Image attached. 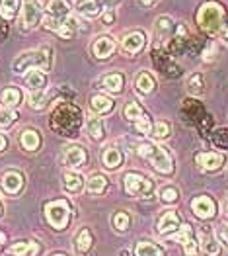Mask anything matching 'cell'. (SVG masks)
<instances>
[{"label":"cell","mask_w":228,"mask_h":256,"mask_svg":"<svg viewBox=\"0 0 228 256\" xmlns=\"http://www.w3.org/2000/svg\"><path fill=\"white\" fill-rule=\"evenodd\" d=\"M49 124L62 137H76L82 128V112L72 102H62L53 110Z\"/></svg>","instance_id":"obj_1"},{"label":"cell","mask_w":228,"mask_h":256,"mask_svg":"<svg viewBox=\"0 0 228 256\" xmlns=\"http://www.w3.org/2000/svg\"><path fill=\"white\" fill-rule=\"evenodd\" d=\"M197 26L201 32H205L207 36H219L221 30L227 26V8L221 2H203L197 10Z\"/></svg>","instance_id":"obj_2"},{"label":"cell","mask_w":228,"mask_h":256,"mask_svg":"<svg viewBox=\"0 0 228 256\" xmlns=\"http://www.w3.org/2000/svg\"><path fill=\"white\" fill-rule=\"evenodd\" d=\"M139 156H143L150 166L162 176H172L174 174V158L166 150V147L154 143V141H143L137 145Z\"/></svg>","instance_id":"obj_3"},{"label":"cell","mask_w":228,"mask_h":256,"mask_svg":"<svg viewBox=\"0 0 228 256\" xmlns=\"http://www.w3.org/2000/svg\"><path fill=\"white\" fill-rule=\"evenodd\" d=\"M51 66H53V49L51 47H39V49L25 51V53L18 55L12 63V70L16 74H23V72L33 70V68L47 72V70H51Z\"/></svg>","instance_id":"obj_4"},{"label":"cell","mask_w":228,"mask_h":256,"mask_svg":"<svg viewBox=\"0 0 228 256\" xmlns=\"http://www.w3.org/2000/svg\"><path fill=\"white\" fill-rule=\"evenodd\" d=\"M72 16V6L68 0H49L45 6V14H43V28L49 32H59L64 20Z\"/></svg>","instance_id":"obj_5"},{"label":"cell","mask_w":228,"mask_h":256,"mask_svg":"<svg viewBox=\"0 0 228 256\" xmlns=\"http://www.w3.org/2000/svg\"><path fill=\"white\" fill-rule=\"evenodd\" d=\"M45 217L49 225L57 231H62L68 227L70 221V204L66 200H53L45 206Z\"/></svg>","instance_id":"obj_6"},{"label":"cell","mask_w":228,"mask_h":256,"mask_svg":"<svg viewBox=\"0 0 228 256\" xmlns=\"http://www.w3.org/2000/svg\"><path fill=\"white\" fill-rule=\"evenodd\" d=\"M125 192L133 198H148L154 192V182L141 172H127L123 176Z\"/></svg>","instance_id":"obj_7"},{"label":"cell","mask_w":228,"mask_h":256,"mask_svg":"<svg viewBox=\"0 0 228 256\" xmlns=\"http://www.w3.org/2000/svg\"><path fill=\"white\" fill-rule=\"evenodd\" d=\"M43 22V8L37 0H25L21 4V18L20 28L21 32H33L39 28Z\"/></svg>","instance_id":"obj_8"},{"label":"cell","mask_w":228,"mask_h":256,"mask_svg":"<svg viewBox=\"0 0 228 256\" xmlns=\"http://www.w3.org/2000/svg\"><path fill=\"white\" fill-rule=\"evenodd\" d=\"M152 61H154V66L156 70H160V74H164L166 78H178L182 74V68L172 61V57H168L162 49V45H154L152 47Z\"/></svg>","instance_id":"obj_9"},{"label":"cell","mask_w":228,"mask_h":256,"mask_svg":"<svg viewBox=\"0 0 228 256\" xmlns=\"http://www.w3.org/2000/svg\"><path fill=\"white\" fill-rule=\"evenodd\" d=\"M195 162L207 172L221 170L227 162V154L219 152V150H205V152H197L195 154Z\"/></svg>","instance_id":"obj_10"},{"label":"cell","mask_w":228,"mask_h":256,"mask_svg":"<svg viewBox=\"0 0 228 256\" xmlns=\"http://www.w3.org/2000/svg\"><path fill=\"white\" fill-rule=\"evenodd\" d=\"M62 162L70 170H78L88 162V152L80 145H66L62 150Z\"/></svg>","instance_id":"obj_11"},{"label":"cell","mask_w":228,"mask_h":256,"mask_svg":"<svg viewBox=\"0 0 228 256\" xmlns=\"http://www.w3.org/2000/svg\"><path fill=\"white\" fill-rule=\"evenodd\" d=\"M117 49V42L109 36V34H104V36H98L94 43H92V55L100 61H105L109 59Z\"/></svg>","instance_id":"obj_12"},{"label":"cell","mask_w":228,"mask_h":256,"mask_svg":"<svg viewBox=\"0 0 228 256\" xmlns=\"http://www.w3.org/2000/svg\"><path fill=\"white\" fill-rule=\"evenodd\" d=\"M191 212L195 214V217H199L203 221H209L217 214V204L209 196H197V198L191 200Z\"/></svg>","instance_id":"obj_13"},{"label":"cell","mask_w":228,"mask_h":256,"mask_svg":"<svg viewBox=\"0 0 228 256\" xmlns=\"http://www.w3.org/2000/svg\"><path fill=\"white\" fill-rule=\"evenodd\" d=\"M145 45H146V34L141 32V30H137V32H131V34L125 36L123 42H121V49H123V53H127L129 57H135V55H139L145 49Z\"/></svg>","instance_id":"obj_14"},{"label":"cell","mask_w":228,"mask_h":256,"mask_svg":"<svg viewBox=\"0 0 228 256\" xmlns=\"http://www.w3.org/2000/svg\"><path fill=\"white\" fill-rule=\"evenodd\" d=\"M172 238H176V240H180L182 242V246H184V252L187 256H195L199 252V242H197V236L193 235V229H191V225H180V233L178 235H172Z\"/></svg>","instance_id":"obj_15"},{"label":"cell","mask_w":228,"mask_h":256,"mask_svg":"<svg viewBox=\"0 0 228 256\" xmlns=\"http://www.w3.org/2000/svg\"><path fill=\"white\" fill-rule=\"evenodd\" d=\"M23 184H25V176H23L20 170H6L2 174V178H0L2 190L6 194H10V196L20 194L21 188H23Z\"/></svg>","instance_id":"obj_16"},{"label":"cell","mask_w":228,"mask_h":256,"mask_svg":"<svg viewBox=\"0 0 228 256\" xmlns=\"http://www.w3.org/2000/svg\"><path fill=\"white\" fill-rule=\"evenodd\" d=\"M205 116H207L205 108H203L201 102H197V100H186V102L182 104V118L186 120L189 126H195V128H197V124H199Z\"/></svg>","instance_id":"obj_17"},{"label":"cell","mask_w":228,"mask_h":256,"mask_svg":"<svg viewBox=\"0 0 228 256\" xmlns=\"http://www.w3.org/2000/svg\"><path fill=\"white\" fill-rule=\"evenodd\" d=\"M154 30H156V43L154 45H164L174 36L176 24H174V20L170 16H160V18H156Z\"/></svg>","instance_id":"obj_18"},{"label":"cell","mask_w":228,"mask_h":256,"mask_svg":"<svg viewBox=\"0 0 228 256\" xmlns=\"http://www.w3.org/2000/svg\"><path fill=\"white\" fill-rule=\"evenodd\" d=\"M74 10L86 18V20H94L98 16H102V4L100 0H76L74 2Z\"/></svg>","instance_id":"obj_19"},{"label":"cell","mask_w":228,"mask_h":256,"mask_svg":"<svg viewBox=\"0 0 228 256\" xmlns=\"http://www.w3.org/2000/svg\"><path fill=\"white\" fill-rule=\"evenodd\" d=\"M180 225H182V221H180L178 214L176 212H166L160 217V221H158V233L172 236L176 231H180Z\"/></svg>","instance_id":"obj_20"},{"label":"cell","mask_w":228,"mask_h":256,"mask_svg":"<svg viewBox=\"0 0 228 256\" xmlns=\"http://www.w3.org/2000/svg\"><path fill=\"white\" fill-rule=\"evenodd\" d=\"M25 86H27L29 92H43V90H47V72L37 70V68L27 70L25 72Z\"/></svg>","instance_id":"obj_21"},{"label":"cell","mask_w":228,"mask_h":256,"mask_svg":"<svg viewBox=\"0 0 228 256\" xmlns=\"http://www.w3.org/2000/svg\"><path fill=\"white\" fill-rule=\"evenodd\" d=\"M62 188L66 194H80L84 190V178L76 170H68L64 172L62 176Z\"/></svg>","instance_id":"obj_22"},{"label":"cell","mask_w":228,"mask_h":256,"mask_svg":"<svg viewBox=\"0 0 228 256\" xmlns=\"http://www.w3.org/2000/svg\"><path fill=\"white\" fill-rule=\"evenodd\" d=\"M23 100V92L16 86H8L0 92V102L4 108H10V110H16Z\"/></svg>","instance_id":"obj_23"},{"label":"cell","mask_w":228,"mask_h":256,"mask_svg":"<svg viewBox=\"0 0 228 256\" xmlns=\"http://www.w3.org/2000/svg\"><path fill=\"white\" fill-rule=\"evenodd\" d=\"M102 164H104L107 170H115L119 166H123V152L117 149V147H107L102 152Z\"/></svg>","instance_id":"obj_24"},{"label":"cell","mask_w":228,"mask_h":256,"mask_svg":"<svg viewBox=\"0 0 228 256\" xmlns=\"http://www.w3.org/2000/svg\"><path fill=\"white\" fill-rule=\"evenodd\" d=\"M102 88L109 94H121L125 88V76L121 72H109L102 78Z\"/></svg>","instance_id":"obj_25"},{"label":"cell","mask_w":228,"mask_h":256,"mask_svg":"<svg viewBox=\"0 0 228 256\" xmlns=\"http://www.w3.org/2000/svg\"><path fill=\"white\" fill-rule=\"evenodd\" d=\"M135 88H137L143 96H148V94H152V92L156 90V80H154V76H152L148 70H141V72L137 74V78H135Z\"/></svg>","instance_id":"obj_26"},{"label":"cell","mask_w":228,"mask_h":256,"mask_svg":"<svg viewBox=\"0 0 228 256\" xmlns=\"http://www.w3.org/2000/svg\"><path fill=\"white\" fill-rule=\"evenodd\" d=\"M90 106H92V110H94L96 114H100V116H107V114H111V112H113L115 102H113L109 96H104V94H94V96L90 98Z\"/></svg>","instance_id":"obj_27"},{"label":"cell","mask_w":228,"mask_h":256,"mask_svg":"<svg viewBox=\"0 0 228 256\" xmlns=\"http://www.w3.org/2000/svg\"><path fill=\"white\" fill-rule=\"evenodd\" d=\"M21 12V0H0V18L4 22L16 20Z\"/></svg>","instance_id":"obj_28"},{"label":"cell","mask_w":228,"mask_h":256,"mask_svg":"<svg viewBox=\"0 0 228 256\" xmlns=\"http://www.w3.org/2000/svg\"><path fill=\"white\" fill-rule=\"evenodd\" d=\"M39 252V244L35 240H18L10 246L12 256H35Z\"/></svg>","instance_id":"obj_29"},{"label":"cell","mask_w":228,"mask_h":256,"mask_svg":"<svg viewBox=\"0 0 228 256\" xmlns=\"http://www.w3.org/2000/svg\"><path fill=\"white\" fill-rule=\"evenodd\" d=\"M20 143L25 150H37L41 145V135L37 129H23L20 135Z\"/></svg>","instance_id":"obj_30"},{"label":"cell","mask_w":228,"mask_h":256,"mask_svg":"<svg viewBox=\"0 0 228 256\" xmlns=\"http://www.w3.org/2000/svg\"><path fill=\"white\" fill-rule=\"evenodd\" d=\"M86 129H88V135H90L94 141H98V143L104 141L105 126L98 116H88V120H86Z\"/></svg>","instance_id":"obj_31"},{"label":"cell","mask_w":228,"mask_h":256,"mask_svg":"<svg viewBox=\"0 0 228 256\" xmlns=\"http://www.w3.org/2000/svg\"><path fill=\"white\" fill-rule=\"evenodd\" d=\"M201 246H203V250H205V254L207 256H221V244H219V240L215 238V236L211 235V231L207 229H203L201 233Z\"/></svg>","instance_id":"obj_32"},{"label":"cell","mask_w":228,"mask_h":256,"mask_svg":"<svg viewBox=\"0 0 228 256\" xmlns=\"http://www.w3.org/2000/svg\"><path fill=\"white\" fill-rule=\"evenodd\" d=\"M135 256H166V250L160 244H156V242L141 240L135 246Z\"/></svg>","instance_id":"obj_33"},{"label":"cell","mask_w":228,"mask_h":256,"mask_svg":"<svg viewBox=\"0 0 228 256\" xmlns=\"http://www.w3.org/2000/svg\"><path fill=\"white\" fill-rule=\"evenodd\" d=\"M105 188H107V178H105L104 174H94L86 182V190L90 194H102Z\"/></svg>","instance_id":"obj_34"},{"label":"cell","mask_w":228,"mask_h":256,"mask_svg":"<svg viewBox=\"0 0 228 256\" xmlns=\"http://www.w3.org/2000/svg\"><path fill=\"white\" fill-rule=\"evenodd\" d=\"M156 141H164L168 139L170 135H172V126H170V122L166 120H158L156 124H154V128H152V133H150Z\"/></svg>","instance_id":"obj_35"},{"label":"cell","mask_w":228,"mask_h":256,"mask_svg":"<svg viewBox=\"0 0 228 256\" xmlns=\"http://www.w3.org/2000/svg\"><path fill=\"white\" fill-rule=\"evenodd\" d=\"M187 88H189V94L201 96L205 92V78H203V74H199V72L191 74L189 76V82H187Z\"/></svg>","instance_id":"obj_36"},{"label":"cell","mask_w":228,"mask_h":256,"mask_svg":"<svg viewBox=\"0 0 228 256\" xmlns=\"http://www.w3.org/2000/svg\"><path fill=\"white\" fill-rule=\"evenodd\" d=\"M92 242H94V238H92V233L88 231V229H82L78 236H76V250L80 252V254H86L90 248H92Z\"/></svg>","instance_id":"obj_37"},{"label":"cell","mask_w":228,"mask_h":256,"mask_svg":"<svg viewBox=\"0 0 228 256\" xmlns=\"http://www.w3.org/2000/svg\"><path fill=\"white\" fill-rule=\"evenodd\" d=\"M16 122H18V112L16 110H10V108L0 110V129L12 128Z\"/></svg>","instance_id":"obj_38"},{"label":"cell","mask_w":228,"mask_h":256,"mask_svg":"<svg viewBox=\"0 0 228 256\" xmlns=\"http://www.w3.org/2000/svg\"><path fill=\"white\" fill-rule=\"evenodd\" d=\"M158 196H160V200H162L164 204H176L178 198H180V192H178L176 186L166 184V186H162V188L158 190Z\"/></svg>","instance_id":"obj_39"},{"label":"cell","mask_w":228,"mask_h":256,"mask_svg":"<svg viewBox=\"0 0 228 256\" xmlns=\"http://www.w3.org/2000/svg\"><path fill=\"white\" fill-rule=\"evenodd\" d=\"M129 225H131V215L127 214V212H123V210L115 212V215H113V227L119 233H125L129 229Z\"/></svg>","instance_id":"obj_40"},{"label":"cell","mask_w":228,"mask_h":256,"mask_svg":"<svg viewBox=\"0 0 228 256\" xmlns=\"http://www.w3.org/2000/svg\"><path fill=\"white\" fill-rule=\"evenodd\" d=\"M211 141H213V145H215L217 149L227 150L228 149V129L227 128L217 129V131L211 135Z\"/></svg>","instance_id":"obj_41"},{"label":"cell","mask_w":228,"mask_h":256,"mask_svg":"<svg viewBox=\"0 0 228 256\" xmlns=\"http://www.w3.org/2000/svg\"><path fill=\"white\" fill-rule=\"evenodd\" d=\"M143 114H145V112H143V108L139 106L137 102H129L123 110V116L129 120V122H133V124H135L139 118H143Z\"/></svg>","instance_id":"obj_42"},{"label":"cell","mask_w":228,"mask_h":256,"mask_svg":"<svg viewBox=\"0 0 228 256\" xmlns=\"http://www.w3.org/2000/svg\"><path fill=\"white\" fill-rule=\"evenodd\" d=\"M135 129L139 131V135H150L152 133V122H150V118L146 114H143V118H139L135 122Z\"/></svg>","instance_id":"obj_43"},{"label":"cell","mask_w":228,"mask_h":256,"mask_svg":"<svg viewBox=\"0 0 228 256\" xmlns=\"http://www.w3.org/2000/svg\"><path fill=\"white\" fill-rule=\"evenodd\" d=\"M211 128H213V118L207 114V116L197 124V131L201 133V137H205V139H207L209 133H211Z\"/></svg>","instance_id":"obj_44"},{"label":"cell","mask_w":228,"mask_h":256,"mask_svg":"<svg viewBox=\"0 0 228 256\" xmlns=\"http://www.w3.org/2000/svg\"><path fill=\"white\" fill-rule=\"evenodd\" d=\"M215 59H217V45H215V43H209L207 47L203 49V61L211 63V61H215Z\"/></svg>","instance_id":"obj_45"},{"label":"cell","mask_w":228,"mask_h":256,"mask_svg":"<svg viewBox=\"0 0 228 256\" xmlns=\"http://www.w3.org/2000/svg\"><path fill=\"white\" fill-rule=\"evenodd\" d=\"M102 24H104V26H113V24H115V10L105 8L104 14H102Z\"/></svg>","instance_id":"obj_46"},{"label":"cell","mask_w":228,"mask_h":256,"mask_svg":"<svg viewBox=\"0 0 228 256\" xmlns=\"http://www.w3.org/2000/svg\"><path fill=\"white\" fill-rule=\"evenodd\" d=\"M215 235H217V240H219V242H223V244H227L228 246V227L227 225H221V227L217 229Z\"/></svg>","instance_id":"obj_47"},{"label":"cell","mask_w":228,"mask_h":256,"mask_svg":"<svg viewBox=\"0 0 228 256\" xmlns=\"http://www.w3.org/2000/svg\"><path fill=\"white\" fill-rule=\"evenodd\" d=\"M123 0H100V4H102V8H109V10H115L119 4H121Z\"/></svg>","instance_id":"obj_48"},{"label":"cell","mask_w":228,"mask_h":256,"mask_svg":"<svg viewBox=\"0 0 228 256\" xmlns=\"http://www.w3.org/2000/svg\"><path fill=\"white\" fill-rule=\"evenodd\" d=\"M8 32H10L8 24H6V22H0V42H4V40L8 38Z\"/></svg>","instance_id":"obj_49"},{"label":"cell","mask_w":228,"mask_h":256,"mask_svg":"<svg viewBox=\"0 0 228 256\" xmlns=\"http://www.w3.org/2000/svg\"><path fill=\"white\" fill-rule=\"evenodd\" d=\"M219 38H221V42L225 43V45H228V24L221 30V34H219Z\"/></svg>","instance_id":"obj_50"},{"label":"cell","mask_w":228,"mask_h":256,"mask_svg":"<svg viewBox=\"0 0 228 256\" xmlns=\"http://www.w3.org/2000/svg\"><path fill=\"white\" fill-rule=\"evenodd\" d=\"M6 147H8V139H6V135L0 133V152L6 150Z\"/></svg>","instance_id":"obj_51"},{"label":"cell","mask_w":228,"mask_h":256,"mask_svg":"<svg viewBox=\"0 0 228 256\" xmlns=\"http://www.w3.org/2000/svg\"><path fill=\"white\" fill-rule=\"evenodd\" d=\"M139 2H141V4L145 6V8H150V6H154V4L158 2V0H139Z\"/></svg>","instance_id":"obj_52"},{"label":"cell","mask_w":228,"mask_h":256,"mask_svg":"<svg viewBox=\"0 0 228 256\" xmlns=\"http://www.w3.org/2000/svg\"><path fill=\"white\" fill-rule=\"evenodd\" d=\"M4 242H6V235H4V233H2V231H0V246H2V244H4Z\"/></svg>","instance_id":"obj_53"},{"label":"cell","mask_w":228,"mask_h":256,"mask_svg":"<svg viewBox=\"0 0 228 256\" xmlns=\"http://www.w3.org/2000/svg\"><path fill=\"white\" fill-rule=\"evenodd\" d=\"M2 214H4V204H2V200H0V217H2Z\"/></svg>","instance_id":"obj_54"},{"label":"cell","mask_w":228,"mask_h":256,"mask_svg":"<svg viewBox=\"0 0 228 256\" xmlns=\"http://www.w3.org/2000/svg\"><path fill=\"white\" fill-rule=\"evenodd\" d=\"M225 215H227V219H228V202L225 204Z\"/></svg>","instance_id":"obj_55"},{"label":"cell","mask_w":228,"mask_h":256,"mask_svg":"<svg viewBox=\"0 0 228 256\" xmlns=\"http://www.w3.org/2000/svg\"><path fill=\"white\" fill-rule=\"evenodd\" d=\"M53 256H66V254H53Z\"/></svg>","instance_id":"obj_56"}]
</instances>
